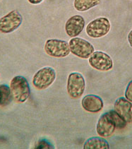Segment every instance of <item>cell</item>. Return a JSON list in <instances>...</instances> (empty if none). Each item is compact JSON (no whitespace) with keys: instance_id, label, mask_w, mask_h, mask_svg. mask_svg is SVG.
Returning a JSON list of instances; mask_svg holds the SVG:
<instances>
[{"instance_id":"1","label":"cell","mask_w":132,"mask_h":149,"mask_svg":"<svg viewBox=\"0 0 132 149\" xmlns=\"http://www.w3.org/2000/svg\"><path fill=\"white\" fill-rule=\"evenodd\" d=\"M10 89L13 100L18 103H24L31 95V88L28 81L22 76H16L11 79Z\"/></svg>"},{"instance_id":"13","label":"cell","mask_w":132,"mask_h":149,"mask_svg":"<svg viewBox=\"0 0 132 149\" xmlns=\"http://www.w3.org/2000/svg\"><path fill=\"white\" fill-rule=\"evenodd\" d=\"M110 145L106 140L100 137H92L85 142L84 149H109Z\"/></svg>"},{"instance_id":"19","label":"cell","mask_w":132,"mask_h":149,"mask_svg":"<svg viewBox=\"0 0 132 149\" xmlns=\"http://www.w3.org/2000/svg\"><path fill=\"white\" fill-rule=\"evenodd\" d=\"M29 3L32 4H39L42 2L43 0H28Z\"/></svg>"},{"instance_id":"17","label":"cell","mask_w":132,"mask_h":149,"mask_svg":"<svg viewBox=\"0 0 132 149\" xmlns=\"http://www.w3.org/2000/svg\"><path fill=\"white\" fill-rule=\"evenodd\" d=\"M53 146L51 144L49 141L46 140H40L39 141L37 146H35V148L39 149H44V148H53Z\"/></svg>"},{"instance_id":"18","label":"cell","mask_w":132,"mask_h":149,"mask_svg":"<svg viewBox=\"0 0 132 149\" xmlns=\"http://www.w3.org/2000/svg\"><path fill=\"white\" fill-rule=\"evenodd\" d=\"M125 97L129 101L132 102V81L129 83L125 91Z\"/></svg>"},{"instance_id":"14","label":"cell","mask_w":132,"mask_h":149,"mask_svg":"<svg viewBox=\"0 0 132 149\" xmlns=\"http://www.w3.org/2000/svg\"><path fill=\"white\" fill-rule=\"evenodd\" d=\"M100 0H74V8L78 11L83 12L100 4Z\"/></svg>"},{"instance_id":"15","label":"cell","mask_w":132,"mask_h":149,"mask_svg":"<svg viewBox=\"0 0 132 149\" xmlns=\"http://www.w3.org/2000/svg\"><path fill=\"white\" fill-rule=\"evenodd\" d=\"M13 97L10 86L6 84L0 85V105L5 106L9 105Z\"/></svg>"},{"instance_id":"3","label":"cell","mask_w":132,"mask_h":149,"mask_svg":"<svg viewBox=\"0 0 132 149\" xmlns=\"http://www.w3.org/2000/svg\"><path fill=\"white\" fill-rule=\"evenodd\" d=\"M67 93L72 98L79 99L83 95L85 88V81L81 74L72 72L67 80Z\"/></svg>"},{"instance_id":"6","label":"cell","mask_w":132,"mask_h":149,"mask_svg":"<svg viewBox=\"0 0 132 149\" xmlns=\"http://www.w3.org/2000/svg\"><path fill=\"white\" fill-rule=\"evenodd\" d=\"M69 44L71 52L81 59H88L95 52L93 45L81 38H72Z\"/></svg>"},{"instance_id":"20","label":"cell","mask_w":132,"mask_h":149,"mask_svg":"<svg viewBox=\"0 0 132 149\" xmlns=\"http://www.w3.org/2000/svg\"><path fill=\"white\" fill-rule=\"evenodd\" d=\"M128 41H129V43L130 45V46L132 47V30L130 31V33L128 35Z\"/></svg>"},{"instance_id":"10","label":"cell","mask_w":132,"mask_h":149,"mask_svg":"<svg viewBox=\"0 0 132 149\" xmlns=\"http://www.w3.org/2000/svg\"><path fill=\"white\" fill-rule=\"evenodd\" d=\"M85 27V20L81 15H75L67 20L65 31L71 38H76L81 34Z\"/></svg>"},{"instance_id":"12","label":"cell","mask_w":132,"mask_h":149,"mask_svg":"<svg viewBox=\"0 0 132 149\" xmlns=\"http://www.w3.org/2000/svg\"><path fill=\"white\" fill-rule=\"evenodd\" d=\"M82 107L85 111L91 113H97L103 108V101L100 97L96 95H87L83 97L81 102Z\"/></svg>"},{"instance_id":"4","label":"cell","mask_w":132,"mask_h":149,"mask_svg":"<svg viewBox=\"0 0 132 149\" xmlns=\"http://www.w3.org/2000/svg\"><path fill=\"white\" fill-rule=\"evenodd\" d=\"M44 48L49 56L56 58L66 57L71 52L68 42L59 39L47 40Z\"/></svg>"},{"instance_id":"16","label":"cell","mask_w":132,"mask_h":149,"mask_svg":"<svg viewBox=\"0 0 132 149\" xmlns=\"http://www.w3.org/2000/svg\"><path fill=\"white\" fill-rule=\"evenodd\" d=\"M109 112H110V115H111L112 118H113L114 122H115L116 128L119 129V130H122V129H124L126 127V124H127L126 122L119 115L116 111L112 110Z\"/></svg>"},{"instance_id":"8","label":"cell","mask_w":132,"mask_h":149,"mask_svg":"<svg viewBox=\"0 0 132 149\" xmlns=\"http://www.w3.org/2000/svg\"><path fill=\"white\" fill-rule=\"evenodd\" d=\"M89 64L100 72H108L113 67V61L110 55L102 51H95L88 58Z\"/></svg>"},{"instance_id":"11","label":"cell","mask_w":132,"mask_h":149,"mask_svg":"<svg viewBox=\"0 0 132 149\" xmlns=\"http://www.w3.org/2000/svg\"><path fill=\"white\" fill-rule=\"evenodd\" d=\"M115 110L126 122L132 123V103L124 97L117 99L115 103Z\"/></svg>"},{"instance_id":"2","label":"cell","mask_w":132,"mask_h":149,"mask_svg":"<svg viewBox=\"0 0 132 149\" xmlns=\"http://www.w3.org/2000/svg\"><path fill=\"white\" fill-rule=\"evenodd\" d=\"M55 79V70L50 67H45L35 74L33 78V84L38 90L42 91L50 86Z\"/></svg>"},{"instance_id":"5","label":"cell","mask_w":132,"mask_h":149,"mask_svg":"<svg viewBox=\"0 0 132 149\" xmlns=\"http://www.w3.org/2000/svg\"><path fill=\"white\" fill-rule=\"evenodd\" d=\"M110 23L106 17H100L90 21L85 31L90 38H100L106 36L110 31Z\"/></svg>"},{"instance_id":"9","label":"cell","mask_w":132,"mask_h":149,"mask_svg":"<svg viewBox=\"0 0 132 149\" xmlns=\"http://www.w3.org/2000/svg\"><path fill=\"white\" fill-rule=\"evenodd\" d=\"M115 129L116 126L110 112H106L102 115L96 126L98 134L102 137H110L113 134Z\"/></svg>"},{"instance_id":"7","label":"cell","mask_w":132,"mask_h":149,"mask_svg":"<svg viewBox=\"0 0 132 149\" xmlns=\"http://www.w3.org/2000/svg\"><path fill=\"white\" fill-rule=\"evenodd\" d=\"M22 22L21 14L19 11L13 10L0 19V32L4 34L14 32L19 29Z\"/></svg>"}]
</instances>
